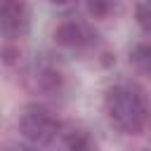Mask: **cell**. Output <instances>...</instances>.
I'll use <instances>...</instances> for the list:
<instances>
[{
  "label": "cell",
  "mask_w": 151,
  "mask_h": 151,
  "mask_svg": "<svg viewBox=\"0 0 151 151\" xmlns=\"http://www.w3.org/2000/svg\"><path fill=\"white\" fill-rule=\"evenodd\" d=\"M104 113L123 134H142L149 125V106L144 94L132 85H113L104 94Z\"/></svg>",
  "instance_id": "1"
},
{
  "label": "cell",
  "mask_w": 151,
  "mask_h": 151,
  "mask_svg": "<svg viewBox=\"0 0 151 151\" xmlns=\"http://www.w3.org/2000/svg\"><path fill=\"white\" fill-rule=\"evenodd\" d=\"M61 130V123L38 104H31L24 109L19 118V132L31 142V144H50Z\"/></svg>",
  "instance_id": "2"
},
{
  "label": "cell",
  "mask_w": 151,
  "mask_h": 151,
  "mask_svg": "<svg viewBox=\"0 0 151 151\" xmlns=\"http://www.w3.org/2000/svg\"><path fill=\"white\" fill-rule=\"evenodd\" d=\"M31 26V9L26 0H0V33L5 38H21Z\"/></svg>",
  "instance_id": "3"
},
{
  "label": "cell",
  "mask_w": 151,
  "mask_h": 151,
  "mask_svg": "<svg viewBox=\"0 0 151 151\" xmlns=\"http://www.w3.org/2000/svg\"><path fill=\"white\" fill-rule=\"evenodd\" d=\"M52 38H54V42L59 47L78 50V47H83V45L90 42V31L83 24H78V21H64V24H59L54 28V35Z\"/></svg>",
  "instance_id": "4"
},
{
  "label": "cell",
  "mask_w": 151,
  "mask_h": 151,
  "mask_svg": "<svg viewBox=\"0 0 151 151\" xmlns=\"http://www.w3.org/2000/svg\"><path fill=\"white\" fill-rule=\"evenodd\" d=\"M64 142H66L68 151H97V144L92 142V137L85 130H78V127L64 132Z\"/></svg>",
  "instance_id": "5"
},
{
  "label": "cell",
  "mask_w": 151,
  "mask_h": 151,
  "mask_svg": "<svg viewBox=\"0 0 151 151\" xmlns=\"http://www.w3.org/2000/svg\"><path fill=\"white\" fill-rule=\"evenodd\" d=\"M130 61L134 64L137 71L151 78V42H137L130 52Z\"/></svg>",
  "instance_id": "6"
},
{
  "label": "cell",
  "mask_w": 151,
  "mask_h": 151,
  "mask_svg": "<svg viewBox=\"0 0 151 151\" xmlns=\"http://www.w3.org/2000/svg\"><path fill=\"white\" fill-rule=\"evenodd\" d=\"M61 83H64V78H61V73L57 68H45L40 73V87L47 90V92H57L61 87Z\"/></svg>",
  "instance_id": "7"
},
{
  "label": "cell",
  "mask_w": 151,
  "mask_h": 151,
  "mask_svg": "<svg viewBox=\"0 0 151 151\" xmlns=\"http://www.w3.org/2000/svg\"><path fill=\"white\" fill-rule=\"evenodd\" d=\"M113 9V0H87V12L94 19H106Z\"/></svg>",
  "instance_id": "8"
},
{
  "label": "cell",
  "mask_w": 151,
  "mask_h": 151,
  "mask_svg": "<svg viewBox=\"0 0 151 151\" xmlns=\"http://www.w3.org/2000/svg\"><path fill=\"white\" fill-rule=\"evenodd\" d=\"M134 19H137V24H139L144 31L151 33V0H142V2L137 5V9H134Z\"/></svg>",
  "instance_id": "9"
},
{
  "label": "cell",
  "mask_w": 151,
  "mask_h": 151,
  "mask_svg": "<svg viewBox=\"0 0 151 151\" xmlns=\"http://www.w3.org/2000/svg\"><path fill=\"white\" fill-rule=\"evenodd\" d=\"M0 61H2V64H9V66L17 64V61H19V47L12 45V42H9V45H2V47H0Z\"/></svg>",
  "instance_id": "10"
},
{
  "label": "cell",
  "mask_w": 151,
  "mask_h": 151,
  "mask_svg": "<svg viewBox=\"0 0 151 151\" xmlns=\"http://www.w3.org/2000/svg\"><path fill=\"white\" fill-rule=\"evenodd\" d=\"M9 151H35V149H31V146H21V144H17V146H12Z\"/></svg>",
  "instance_id": "11"
},
{
  "label": "cell",
  "mask_w": 151,
  "mask_h": 151,
  "mask_svg": "<svg viewBox=\"0 0 151 151\" xmlns=\"http://www.w3.org/2000/svg\"><path fill=\"white\" fill-rule=\"evenodd\" d=\"M52 5H66V2H71V0H50Z\"/></svg>",
  "instance_id": "12"
}]
</instances>
